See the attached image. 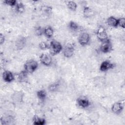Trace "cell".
<instances>
[{"label":"cell","instance_id":"6da1fadb","mask_svg":"<svg viewBox=\"0 0 125 125\" xmlns=\"http://www.w3.org/2000/svg\"><path fill=\"white\" fill-rule=\"evenodd\" d=\"M62 49L61 43L56 41H52L50 42L49 50L51 56H55L59 54Z\"/></svg>","mask_w":125,"mask_h":125},{"label":"cell","instance_id":"7a4b0ae2","mask_svg":"<svg viewBox=\"0 0 125 125\" xmlns=\"http://www.w3.org/2000/svg\"><path fill=\"white\" fill-rule=\"evenodd\" d=\"M38 67V62L34 60H29L24 64V70L28 73H32L35 72Z\"/></svg>","mask_w":125,"mask_h":125},{"label":"cell","instance_id":"3957f363","mask_svg":"<svg viewBox=\"0 0 125 125\" xmlns=\"http://www.w3.org/2000/svg\"><path fill=\"white\" fill-rule=\"evenodd\" d=\"M97 37L98 39L102 42L109 40L105 29L104 27L101 26H100L97 30Z\"/></svg>","mask_w":125,"mask_h":125},{"label":"cell","instance_id":"277c9868","mask_svg":"<svg viewBox=\"0 0 125 125\" xmlns=\"http://www.w3.org/2000/svg\"><path fill=\"white\" fill-rule=\"evenodd\" d=\"M75 51L74 45L72 43H68L63 49V55L67 58H71L74 54Z\"/></svg>","mask_w":125,"mask_h":125},{"label":"cell","instance_id":"5b68a950","mask_svg":"<svg viewBox=\"0 0 125 125\" xmlns=\"http://www.w3.org/2000/svg\"><path fill=\"white\" fill-rule=\"evenodd\" d=\"M90 40V37L87 32L81 33L78 37V42L82 46H85L87 45Z\"/></svg>","mask_w":125,"mask_h":125},{"label":"cell","instance_id":"8992f818","mask_svg":"<svg viewBox=\"0 0 125 125\" xmlns=\"http://www.w3.org/2000/svg\"><path fill=\"white\" fill-rule=\"evenodd\" d=\"M40 60L42 64L46 66H50L52 62L51 56L46 53H42L41 55Z\"/></svg>","mask_w":125,"mask_h":125},{"label":"cell","instance_id":"52a82bcc","mask_svg":"<svg viewBox=\"0 0 125 125\" xmlns=\"http://www.w3.org/2000/svg\"><path fill=\"white\" fill-rule=\"evenodd\" d=\"M112 45L110 40L103 42L100 46V51L104 53H109L112 51Z\"/></svg>","mask_w":125,"mask_h":125},{"label":"cell","instance_id":"ba28073f","mask_svg":"<svg viewBox=\"0 0 125 125\" xmlns=\"http://www.w3.org/2000/svg\"><path fill=\"white\" fill-rule=\"evenodd\" d=\"M124 109V104L120 102H117L113 104L111 106L112 112L117 115H118L122 112Z\"/></svg>","mask_w":125,"mask_h":125},{"label":"cell","instance_id":"9c48e42d","mask_svg":"<svg viewBox=\"0 0 125 125\" xmlns=\"http://www.w3.org/2000/svg\"><path fill=\"white\" fill-rule=\"evenodd\" d=\"M77 103L78 106L82 108H87L90 105V102L85 97H79L77 100Z\"/></svg>","mask_w":125,"mask_h":125},{"label":"cell","instance_id":"30bf717a","mask_svg":"<svg viewBox=\"0 0 125 125\" xmlns=\"http://www.w3.org/2000/svg\"><path fill=\"white\" fill-rule=\"evenodd\" d=\"M114 67V64L111 62L110 61H104L101 63L100 66V70L101 71L105 72L110 69H113Z\"/></svg>","mask_w":125,"mask_h":125},{"label":"cell","instance_id":"8fae6325","mask_svg":"<svg viewBox=\"0 0 125 125\" xmlns=\"http://www.w3.org/2000/svg\"><path fill=\"white\" fill-rule=\"evenodd\" d=\"M23 93L21 91H15L12 95V101L16 104H20L23 102Z\"/></svg>","mask_w":125,"mask_h":125},{"label":"cell","instance_id":"7c38bea8","mask_svg":"<svg viewBox=\"0 0 125 125\" xmlns=\"http://www.w3.org/2000/svg\"><path fill=\"white\" fill-rule=\"evenodd\" d=\"M2 78L3 81L6 83H11L15 79V77L13 73L8 70L4 71L3 72Z\"/></svg>","mask_w":125,"mask_h":125},{"label":"cell","instance_id":"4fadbf2b","mask_svg":"<svg viewBox=\"0 0 125 125\" xmlns=\"http://www.w3.org/2000/svg\"><path fill=\"white\" fill-rule=\"evenodd\" d=\"M26 42V39L23 37H20L16 42V47L18 50H21L24 48Z\"/></svg>","mask_w":125,"mask_h":125},{"label":"cell","instance_id":"5bb4252c","mask_svg":"<svg viewBox=\"0 0 125 125\" xmlns=\"http://www.w3.org/2000/svg\"><path fill=\"white\" fill-rule=\"evenodd\" d=\"M28 73L24 70L21 71L18 75V80L20 83H24L27 81L28 77Z\"/></svg>","mask_w":125,"mask_h":125},{"label":"cell","instance_id":"9a60e30c","mask_svg":"<svg viewBox=\"0 0 125 125\" xmlns=\"http://www.w3.org/2000/svg\"><path fill=\"white\" fill-rule=\"evenodd\" d=\"M83 15L86 18H89L94 15V11L90 7L85 6L83 9Z\"/></svg>","mask_w":125,"mask_h":125},{"label":"cell","instance_id":"2e32d148","mask_svg":"<svg viewBox=\"0 0 125 125\" xmlns=\"http://www.w3.org/2000/svg\"><path fill=\"white\" fill-rule=\"evenodd\" d=\"M106 22L107 24L112 27L116 28L118 26V19L113 16H110L107 19Z\"/></svg>","mask_w":125,"mask_h":125},{"label":"cell","instance_id":"e0dca14e","mask_svg":"<svg viewBox=\"0 0 125 125\" xmlns=\"http://www.w3.org/2000/svg\"><path fill=\"white\" fill-rule=\"evenodd\" d=\"M33 123L35 125H43L45 124V120L43 118H40L37 115H34L32 119Z\"/></svg>","mask_w":125,"mask_h":125},{"label":"cell","instance_id":"ac0fdd59","mask_svg":"<svg viewBox=\"0 0 125 125\" xmlns=\"http://www.w3.org/2000/svg\"><path fill=\"white\" fill-rule=\"evenodd\" d=\"M54 34V30L50 26H47L44 28L43 34L47 38H51Z\"/></svg>","mask_w":125,"mask_h":125},{"label":"cell","instance_id":"d6986e66","mask_svg":"<svg viewBox=\"0 0 125 125\" xmlns=\"http://www.w3.org/2000/svg\"><path fill=\"white\" fill-rule=\"evenodd\" d=\"M38 98L42 101H44L47 97L46 92L44 89H41L37 92Z\"/></svg>","mask_w":125,"mask_h":125},{"label":"cell","instance_id":"ffe728a7","mask_svg":"<svg viewBox=\"0 0 125 125\" xmlns=\"http://www.w3.org/2000/svg\"><path fill=\"white\" fill-rule=\"evenodd\" d=\"M15 9L17 13H22L25 11V6L22 2H17V4L15 5Z\"/></svg>","mask_w":125,"mask_h":125},{"label":"cell","instance_id":"44dd1931","mask_svg":"<svg viewBox=\"0 0 125 125\" xmlns=\"http://www.w3.org/2000/svg\"><path fill=\"white\" fill-rule=\"evenodd\" d=\"M59 86H60V83L58 82H56L49 85L48 89L50 91L54 92L58 90Z\"/></svg>","mask_w":125,"mask_h":125},{"label":"cell","instance_id":"7402d4cb","mask_svg":"<svg viewBox=\"0 0 125 125\" xmlns=\"http://www.w3.org/2000/svg\"><path fill=\"white\" fill-rule=\"evenodd\" d=\"M68 27L71 30L73 31H76L79 29V25L76 22L73 21H70L69 22Z\"/></svg>","mask_w":125,"mask_h":125},{"label":"cell","instance_id":"603a6c76","mask_svg":"<svg viewBox=\"0 0 125 125\" xmlns=\"http://www.w3.org/2000/svg\"><path fill=\"white\" fill-rule=\"evenodd\" d=\"M67 7L72 11H75L77 8V3L73 1H68L67 3Z\"/></svg>","mask_w":125,"mask_h":125},{"label":"cell","instance_id":"cb8c5ba5","mask_svg":"<svg viewBox=\"0 0 125 125\" xmlns=\"http://www.w3.org/2000/svg\"><path fill=\"white\" fill-rule=\"evenodd\" d=\"M34 32L36 36H41L44 33V28H42L41 26H37L35 28Z\"/></svg>","mask_w":125,"mask_h":125},{"label":"cell","instance_id":"d4e9b609","mask_svg":"<svg viewBox=\"0 0 125 125\" xmlns=\"http://www.w3.org/2000/svg\"><path fill=\"white\" fill-rule=\"evenodd\" d=\"M39 46L41 50H46L47 49H49V44H47L45 42H41L39 43Z\"/></svg>","mask_w":125,"mask_h":125},{"label":"cell","instance_id":"484cf974","mask_svg":"<svg viewBox=\"0 0 125 125\" xmlns=\"http://www.w3.org/2000/svg\"><path fill=\"white\" fill-rule=\"evenodd\" d=\"M3 3L11 6H15L17 3V1L15 0H5L3 1Z\"/></svg>","mask_w":125,"mask_h":125},{"label":"cell","instance_id":"4316f807","mask_svg":"<svg viewBox=\"0 0 125 125\" xmlns=\"http://www.w3.org/2000/svg\"><path fill=\"white\" fill-rule=\"evenodd\" d=\"M118 26H120L123 28L125 27V19L124 18H120L118 19Z\"/></svg>","mask_w":125,"mask_h":125},{"label":"cell","instance_id":"83f0119b","mask_svg":"<svg viewBox=\"0 0 125 125\" xmlns=\"http://www.w3.org/2000/svg\"><path fill=\"white\" fill-rule=\"evenodd\" d=\"M52 11V7L49 6L43 7V12H45L46 14H50Z\"/></svg>","mask_w":125,"mask_h":125},{"label":"cell","instance_id":"f1b7e54d","mask_svg":"<svg viewBox=\"0 0 125 125\" xmlns=\"http://www.w3.org/2000/svg\"><path fill=\"white\" fill-rule=\"evenodd\" d=\"M5 42V37L2 33L0 34V45L2 44Z\"/></svg>","mask_w":125,"mask_h":125}]
</instances>
